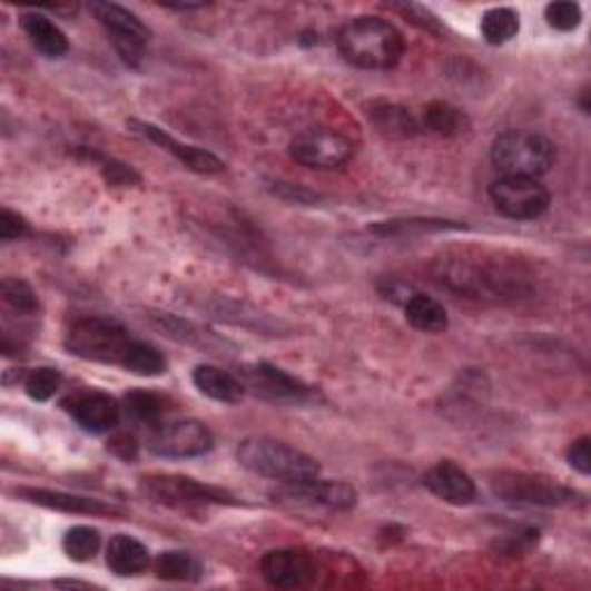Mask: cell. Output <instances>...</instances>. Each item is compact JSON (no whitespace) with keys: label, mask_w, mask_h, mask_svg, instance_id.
<instances>
[{"label":"cell","mask_w":591,"mask_h":591,"mask_svg":"<svg viewBox=\"0 0 591 591\" xmlns=\"http://www.w3.org/2000/svg\"><path fill=\"white\" fill-rule=\"evenodd\" d=\"M275 496H283V500L307 504V506H322L328 511H352L358 502V494L352 485L342 483V481H322V479L289 483Z\"/></svg>","instance_id":"4fadbf2b"},{"label":"cell","mask_w":591,"mask_h":591,"mask_svg":"<svg viewBox=\"0 0 591 591\" xmlns=\"http://www.w3.org/2000/svg\"><path fill=\"white\" fill-rule=\"evenodd\" d=\"M337 49L361 70H393L404 56L400 30L382 17H356L337 30Z\"/></svg>","instance_id":"7a4b0ae2"},{"label":"cell","mask_w":591,"mask_h":591,"mask_svg":"<svg viewBox=\"0 0 591 591\" xmlns=\"http://www.w3.org/2000/svg\"><path fill=\"white\" fill-rule=\"evenodd\" d=\"M0 294H3V303L14 309L17 315L21 317H28V315H36L38 313V296L36 292L30 289L28 283H23V279L19 277H8L3 279V287H0Z\"/></svg>","instance_id":"f546056e"},{"label":"cell","mask_w":591,"mask_h":591,"mask_svg":"<svg viewBox=\"0 0 591 591\" xmlns=\"http://www.w3.org/2000/svg\"><path fill=\"white\" fill-rule=\"evenodd\" d=\"M259 569L264 580L277 589H298L315 578V562L301 550H270Z\"/></svg>","instance_id":"5bb4252c"},{"label":"cell","mask_w":591,"mask_h":591,"mask_svg":"<svg viewBox=\"0 0 591 591\" xmlns=\"http://www.w3.org/2000/svg\"><path fill=\"white\" fill-rule=\"evenodd\" d=\"M155 573L171 582H197L204 575V564L193 552L169 550L155 559Z\"/></svg>","instance_id":"cb8c5ba5"},{"label":"cell","mask_w":591,"mask_h":591,"mask_svg":"<svg viewBox=\"0 0 591 591\" xmlns=\"http://www.w3.org/2000/svg\"><path fill=\"white\" fill-rule=\"evenodd\" d=\"M130 128H135L139 135H144L152 144H158L165 150H169L180 165H185V167L197 171V174H220V171H225V162L220 158H215L213 152H208L204 148H197V146H190V144H180L171 135H167L162 128L152 126V122L130 120Z\"/></svg>","instance_id":"e0dca14e"},{"label":"cell","mask_w":591,"mask_h":591,"mask_svg":"<svg viewBox=\"0 0 591 591\" xmlns=\"http://www.w3.org/2000/svg\"><path fill=\"white\" fill-rule=\"evenodd\" d=\"M292 160L309 169H337L354 155V144L331 128H309L289 144Z\"/></svg>","instance_id":"30bf717a"},{"label":"cell","mask_w":591,"mask_h":591,"mask_svg":"<svg viewBox=\"0 0 591 591\" xmlns=\"http://www.w3.org/2000/svg\"><path fill=\"white\" fill-rule=\"evenodd\" d=\"M490 199L494 208L509 220H536L550 208V193L539 178L502 176L490 185Z\"/></svg>","instance_id":"9c48e42d"},{"label":"cell","mask_w":591,"mask_h":591,"mask_svg":"<svg viewBox=\"0 0 591 591\" xmlns=\"http://www.w3.org/2000/svg\"><path fill=\"white\" fill-rule=\"evenodd\" d=\"M423 126L427 132L440 137H455L466 128L464 114L442 100H434L423 109Z\"/></svg>","instance_id":"484cf974"},{"label":"cell","mask_w":591,"mask_h":591,"mask_svg":"<svg viewBox=\"0 0 591 591\" xmlns=\"http://www.w3.org/2000/svg\"><path fill=\"white\" fill-rule=\"evenodd\" d=\"M193 382L204 395H208L215 402L236 404L245 395V386L238 380V375H232V372H227L223 367H215V365L195 367Z\"/></svg>","instance_id":"44dd1931"},{"label":"cell","mask_w":591,"mask_h":591,"mask_svg":"<svg viewBox=\"0 0 591 591\" xmlns=\"http://www.w3.org/2000/svg\"><path fill=\"white\" fill-rule=\"evenodd\" d=\"M404 317L423 333H444L449 328L446 307L437 298L425 294H412L404 301Z\"/></svg>","instance_id":"603a6c76"},{"label":"cell","mask_w":591,"mask_h":591,"mask_svg":"<svg viewBox=\"0 0 591 591\" xmlns=\"http://www.w3.org/2000/svg\"><path fill=\"white\" fill-rule=\"evenodd\" d=\"M120 367H126L139 377H160L167 370V358L155 345H148L144 339H135Z\"/></svg>","instance_id":"4316f807"},{"label":"cell","mask_w":591,"mask_h":591,"mask_svg":"<svg viewBox=\"0 0 591 591\" xmlns=\"http://www.w3.org/2000/svg\"><path fill=\"white\" fill-rule=\"evenodd\" d=\"M545 21L554 30H575L582 21V10L578 3H571V0H559V3H550L545 8Z\"/></svg>","instance_id":"1f68e13d"},{"label":"cell","mask_w":591,"mask_h":591,"mask_svg":"<svg viewBox=\"0 0 591 591\" xmlns=\"http://www.w3.org/2000/svg\"><path fill=\"white\" fill-rule=\"evenodd\" d=\"M567 460L573 466V470L582 476L591 474V451H589V437H580L575 440L569 451H567Z\"/></svg>","instance_id":"836d02e7"},{"label":"cell","mask_w":591,"mask_h":591,"mask_svg":"<svg viewBox=\"0 0 591 591\" xmlns=\"http://www.w3.org/2000/svg\"><path fill=\"white\" fill-rule=\"evenodd\" d=\"M141 492L152 502L171 509H197L210 504H234V496L220 487L199 483L188 476H144Z\"/></svg>","instance_id":"ba28073f"},{"label":"cell","mask_w":591,"mask_h":591,"mask_svg":"<svg viewBox=\"0 0 591 591\" xmlns=\"http://www.w3.org/2000/svg\"><path fill=\"white\" fill-rule=\"evenodd\" d=\"M135 337L128 328L109 317H83L72 324L66 335V347L70 354L107 365H122Z\"/></svg>","instance_id":"5b68a950"},{"label":"cell","mask_w":591,"mask_h":591,"mask_svg":"<svg viewBox=\"0 0 591 591\" xmlns=\"http://www.w3.org/2000/svg\"><path fill=\"white\" fill-rule=\"evenodd\" d=\"M213 449V432L201 421H169L150 427L148 451L160 457H199Z\"/></svg>","instance_id":"8fae6325"},{"label":"cell","mask_w":591,"mask_h":591,"mask_svg":"<svg viewBox=\"0 0 591 591\" xmlns=\"http://www.w3.org/2000/svg\"><path fill=\"white\" fill-rule=\"evenodd\" d=\"M66 410L75 423L90 434L111 432L120 421V404L111 395L98 391L72 395L66 400Z\"/></svg>","instance_id":"9a60e30c"},{"label":"cell","mask_w":591,"mask_h":591,"mask_svg":"<svg viewBox=\"0 0 591 591\" xmlns=\"http://www.w3.org/2000/svg\"><path fill=\"white\" fill-rule=\"evenodd\" d=\"M432 275L442 287L485 303H513L532 292V273L522 262L474 247L440 255Z\"/></svg>","instance_id":"6da1fadb"},{"label":"cell","mask_w":591,"mask_h":591,"mask_svg":"<svg viewBox=\"0 0 591 591\" xmlns=\"http://www.w3.org/2000/svg\"><path fill=\"white\" fill-rule=\"evenodd\" d=\"M21 28L26 38L30 40L42 56L47 58H60L70 51V42L66 38L63 30H60L49 17L38 14V12H28L21 17Z\"/></svg>","instance_id":"ffe728a7"},{"label":"cell","mask_w":591,"mask_h":591,"mask_svg":"<svg viewBox=\"0 0 591 591\" xmlns=\"http://www.w3.org/2000/svg\"><path fill=\"white\" fill-rule=\"evenodd\" d=\"M102 174L111 185H130V183H139V176L128 167V165H120L114 160L102 162Z\"/></svg>","instance_id":"e575fe53"},{"label":"cell","mask_w":591,"mask_h":591,"mask_svg":"<svg viewBox=\"0 0 591 591\" xmlns=\"http://www.w3.org/2000/svg\"><path fill=\"white\" fill-rule=\"evenodd\" d=\"M520 30V17L511 8H492L481 19V36L487 45L502 47L511 42Z\"/></svg>","instance_id":"d4e9b609"},{"label":"cell","mask_w":591,"mask_h":591,"mask_svg":"<svg viewBox=\"0 0 591 591\" xmlns=\"http://www.w3.org/2000/svg\"><path fill=\"white\" fill-rule=\"evenodd\" d=\"M490 490L506 504L518 506H564L575 500V492L550 476L526 472H500L490 479Z\"/></svg>","instance_id":"8992f818"},{"label":"cell","mask_w":591,"mask_h":591,"mask_svg":"<svg viewBox=\"0 0 591 591\" xmlns=\"http://www.w3.org/2000/svg\"><path fill=\"white\" fill-rule=\"evenodd\" d=\"M148 564H150L148 548L141 541H137L135 536L118 534L109 541L107 567L111 569V573H116L120 578H130V575L144 573L148 569Z\"/></svg>","instance_id":"d6986e66"},{"label":"cell","mask_w":591,"mask_h":591,"mask_svg":"<svg viewBox=\"0 0 591 591\" xmlns=\"http://www.w3.org/2000/svg\"><path fill=\"white\" fill-rule=\"evenodd\" d=\"M236 455L247 472L285 485L313 481L322 474V466L313 455L268 437H253L240 442Z\"/></svg>","instance_id":"3957f363"},{"label":"cell","mask_w":591,"mask_h":591,"mask_svg":"<svg viewBox=\"0 0 591 591\" xmlns=\"http://www.w3.org/2000/svg\"><path fill=\"white\" fill-rule=\"evenodd\" d=\"M137 440L132 437V434H128V432H118V434H114V437L109 440V451L114 453V455H118V457H122V460H130V457H135L137 455Z\"/></svg>","instance_id":"d590c367"},{"label":"cell","mask_w":591,"mask_h":591,"mask_svg":"<svg viewBox=\"0 0 591 591\" xmlns=\"http://www.w3.org/2000/svg\"><path fill=\"white\" fill-rule=\"evenodd\" d=\"M423 485L434 496H440L442 502L453 504V506H470L476 500L474 479L453 460H442L434 466H430L423 476Z\"/></svg>","instance_id":"2e32d148"},{"label":"cell","mask_w":591,"mask_h":591,"mask_svg":"<svg viewBox=\"0 0 591 591\" xmlns=\"http://www.w3.org/2000/svg\"><path fill=\"white\" fill-rule=\"evenodd\" d=\"M238 380L243 382L245 391L273 402H301L309 395V388L303 382H298L296 377L287 375L285 370H279L270 363L243 365V370L238 372Z\"/></svg>","instance_id":"7c38bea8"},{"label":"cell","mask_w":591,"mask_h":591,"mask_svg":"<svg viewBox=\"0 0 591 591\" xmlns=\"http://www.w3.org/2000/svg\"><path fill=\"white\" fill-rule=\"evenodd\" d=\"M60 382H63V377H60L58 370H53V367H38V370H33L26 377L23 388H26V393H28L30 400L47 402V400H51L56 395V391L60 388Z\"/></svg>","instance_id":"4dcf8cb0"},{"label":"cell","mask_w":591,"mask_h":591,"mask_svg":"<svg viewBox=\"0 0 591 591\" xmlns=\"http://www.w3.org/2000/svg\"><path fill=\"white\" fill-rule=\"evenodd\" d=\"M88 10L105 26L107 36L122 63L128 68H139L144 63L146 47L150 40V33L144 21L122 6L105 3V0H96V3L88 6Z\"/></svg>","instance_id":"52a82bcc"},{"label":"cell","mask_w":591,"mask_h":591,"mask_svg":"<svg viewBox=\"0 0 591 591\" xmlns=\"http://www.w3.org/2000/svg\"><path fill=\"white\" fill-rule=\"evenodd\" d=\"M102 543V536L98 529L79 524L68 529V534L63 536V552L72 559V562H90L92 556L98 554Z\"/></svg>","instance_id":"f1b7e54d"},{"label":"cell","mask_w":591,"mask_h":591,"mask_svg":"<svg viewBox=\"0 0 591 591\" xmlns=\"http://www.w3.org/2000/svg\"><path fill=\"white\" fill-rule=\"evenodd\" d=\"M26 234H28V225L23 217L10 208H3V213H0V238L10 243V240L23 238Z\"/></svg>","instance_id":"d6a6232c"},{"label":"cell","mask_w":591,"mask_h":591,"mask_svg":"<svg viewBox=\"0 0 591 591\" xmlns=\"http://www.w3.org/2000/svg\"><path fill=\"white\" fill-rule=\"evenodd\" d=\"M367 118L372 126H375L382 135L391 139H410L418 135V122L416 118L400 105L391 102H375L367 107Z\"/></svg>","instance_id":"7402d4cb"},{"label":"cell","mask_w":591,"mask_h":591,"mask_svg":"<svg viewBox=\"0 0 591 591\" xmlns=\"http://www.w3.org/2000/svg\"><path fill=\"white\" fill-rule=\"evenodd\" d=\"M17 494L21 500L38 504L45 509L63 511V513H83V515H122V509L114 504H105L102 500H88V496L70 494V492H53L42 487H19Z\"/></svg>","instance_id":"ac0fdd59"},{"label":"cell","mask_w":591,"mask_h":591,"mask_svg":"<svg viewBox=\"0 0 591 591\" xmlns=\"http://www.w3.org/2000/svg\"><path fill=\"white\" fill-rule=\"evenodd\" d=\"M126 412L135 423L155 427L162 423V416L167 412L165 397L148 393V391H132L126 395Z\"/></svg>","instance_id":"83f0119b"},{"label":"cell","mask_w":591,"mask_h":591,"mask_svg":"<svg viewBox=\"0 0 591 591\" xmlns=\"http://www.w3.org/2000/svg\"><path fill=\"white\" fill-rule=\"evenodd\" d=\"M490 158L502 176L541 178L554 167L556 148L539 132L509 130L494 139Z\"/></svg>","instance_id":"277c9868"}]
</instances>
